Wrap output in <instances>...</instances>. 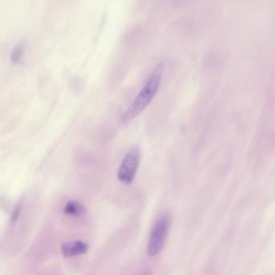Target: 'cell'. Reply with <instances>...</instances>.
Wrapping results in <instances>:
<instances>
[{
  "mask_svg": "<svg viewBox=\"0 0 275 275\" xmlns=\"http://www.w3.org/2000/svg\"><path fill=\"white\" fill-rule=\"evenodd\" d=\"M87 212V209L86 208V206L76 200H71L67 202L63 209L65 215L70 217H81L86 215Z\"/></svg>",
  "mask_w": 275,
  "mask_h": 275,
  "instance_id": "cell-5",
  "label": "cell"
},
{
  "mask_svg": "<svg viewBox=\"0 0 275 275\" xmlns=\"http://www.w3.org/2000/svg\"><path fill=\"white\" fill-rule=\"evenodd\" d=\"M161 81H162V69L161 67H158L148 77L146 82H144V87H142L131 105L123 113L121 116V120L123 122L127 123L131 121L149 106L151 101L158 93Z\"/></svg>",
  "mask_w": 275,
  "mask_h": 275,
  "instance_id": "cell-1",
  "label": "cell"
},
{
  "mask_svg": "<svg viewBox=\"0 0 275 275\" xmlns=\"http://www.w3.org/2000/svg\"><path fill=\"white\" fill-rule=\"evenodd\" d=\"M140 149L138 145H134L128 150L118 171L117 177L120 182L129 185L134 181L140 166Z\"/></svg>",
  "mask_w": 275,
  "mask_h": 275,
  "instance_id": "cell-3",
  "label": "cell"
},
{
  "mask_svg": "<svg viewBox=\"0 0 275 275\" xmlns=\"http://www.w3.org/2000/svg\"><path fill=\"white\" fill-rule=\"evenodd\" d=\"M149 275V274H145V275Z\"/></svg>",
  "mask_w": 275,
  "mask_h": 275,
  "instance_id": "cell-8",
  "label": "cell"
},
{
  "mask_svg": "<svg viewBox=\"0 0 275 275\" xmlns=\"http://www.w3.org/2000/svg\"><path fill=\"white\" fill-rule=\"evenodd\" d=\"M23 208H24V202H23V200H20L16 204V206L14 207L13 211L11 213V224L12 225L16 224L20 219V215H21V213L23 211Z\"/></svg>",
  "mask_w": 275,
  "mask_h": 275,
  "instance_id": "cell-7",
  "label": "cell"
},
{
  "mask_svg": "<svg viewBox=\"0 0 275 275\" xmlns=\"http://www.w3.org/2000/svg\"><path fill=\"white\" fill-rule=\"evenodd\" d=\"M171 227V216L167 213L160 215L153 224L147 244V254L154 257L161 253Z\"/></svg>",
  "mask_w": 275,
  "mask_h": 275,
  "instance_id": "cell-2",
  "label": "cell"
},
{
  "mask_svg": "<svg viewBox=\"0 0 275 275\" xmlns=\"http://www.w3.org/2000/svg\"><path fill=\"white\" fill-rule=\"evenodd\" d=\"M24 45L21 43L16 44L11 50V54H10V59L13 64H18L20 61L22 60L23 56H24Z\"/></svg>",
  "mask_w": 275,
  "mask_h": 275,
  "instance_id": "cell-6",
  "label": "cell"
},
{
  "mask_svg": "<svg viewBox=\"0 0 275 275\" xmlns=\"http://www.w3.org/2000/svg\"><path fill=\"white\" fill-rule=\"evenodd\" d=\"M89 244L82 241H73L62 243L61 251L66 258L83 255L88 252Z\"/></svg>",
  "mask_w": 275,
  "mask_h": 275,
  "instance_id": "cell-4",
  "label": "cell"
}]
</instances>
